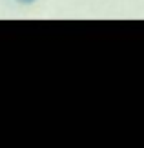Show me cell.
Here are the masks:
<instances>
[{"label":"cell","mask_w":144,"mask_h":148,"mask_svg":"<svg viewBox=\"0 0 144 148\" xmlns=\"http://www.w3.org/2000/svg\"><path fill=\"white\" fill-rule=\"evenodd\" d=\"M16 2H20V4H31V2H35V0H16Z\"/></svg>","instance_id":"1"}]
</instances>
